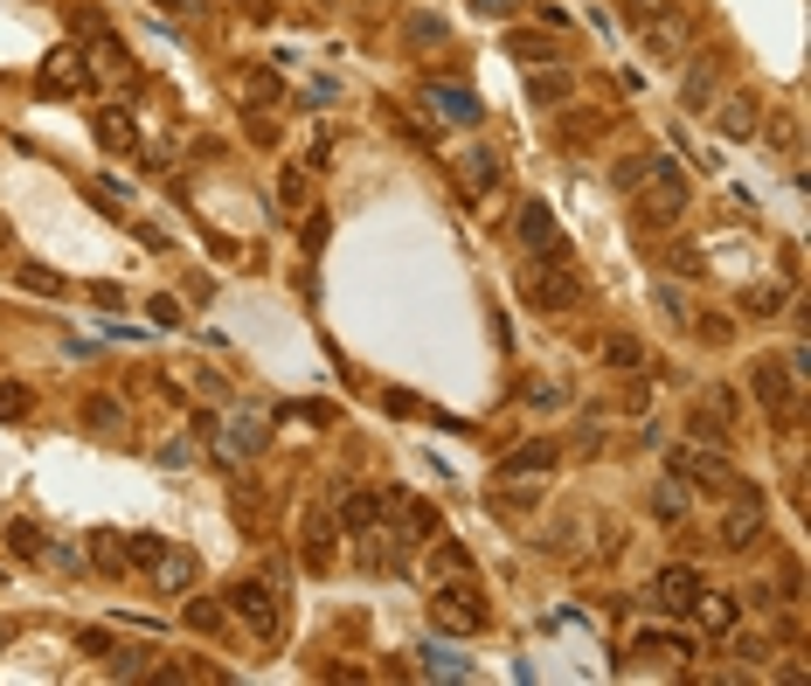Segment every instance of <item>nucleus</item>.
<instances>
[{
  "instance_id": "obj_22",
  "label": "nucleus",
  "mask_w": 811,
  "mask_h": 686,
  "mask_svg": "<svg viewBox=\"0 0 811 686\" xmlns=\"http://www.w3.org/2000/svg\"><path fill=\"white\" fill-rule=\"evenodd\" d=\"M263 437H271V430H263V416L243 409L236 424H230V457H257V451H263Z\"/></svg>"
},
{
  "instance_id": "obj_27",
  "label": "nucleus",
  "mask_w": 811,
  "mask_h": 686,
  "mask_svg": "<svg viewBox=\"0 0 811 686\" xmlns=\"http://www.w3.org/2000/svg\"><path fill=\"white\" fill-rule=\"evenodd\" d=\"M430 534H438V513L423 500H403V541H430Z\"/></svg>"
},
{
  "instance_id": "obj_34",
  "label": "nucleus",
  "mask_w": 811,
  "mask_h": 686,
  "mask_svg": "<svg viewBox=\"0 0 811 686\" xmlns=\"http://www.w3.org/2000/svg\"><path fill=\"white\" fill-rule=\"evenodd\" d=\"M84 416H90V424H98V430H111V437H119V430H125V409H119V403H111V395H98V403H90Z\"/></svg>"
},
{
  "instance_id": "obj_37",
  "label": "nucleus",
  "mask_w": 811,
  "mask_h": 686,
  "mask_svg": "<svg viewBox=\"0 0 811 686\" xmlns=\"http://www.w3.org/2000/svg\"><path fill=\"white\" fill-rule=\"evenodd\" d=\"M8 541H14V555H28V562L42 555V534H35L28 520H14V527H8Z\"/></svg>"
},
{
  "instance_id": "obj_31",
  "label": "nucleus",
  "mask_w": 811,
  "mask_h": 686,
  "mask_svg": "<svg viewBox=\"0 0 811 686\" xmlns=\"http://www.w3.org/2000/svg\"><path fill=\"white\" fill-rule=\"evenodd\" d=\"M243 98H250V105H278V76L271 70H243Z\"/></svg>"
},
{
  "instance_id": "obj_6",
  "label": "nucleus",
  "mask_w": 811,
  "mask_h": 686,
  "mask_svg": "<svg viewBox=\"0 0 811 686\" xmlns=\"http://www.w3.org/2000/svg\"><path fill=\"white\" fill-rule=\"evenodd\" d=\"M798 389L804 381L784 368V360H757V368H749V395H757V403L777 416V424H790V416H798Z\"/></svg>"
},
{
  "instance_id": "obj_26",
  "label": "nucleus",
  "mask_w": 811,
  "mask_h": 686,
  "mask_svg": "<svg viewBox=\"0 0 811 686\" xmlns=\"http://www.w3.org/2000/svg\"><path fill=\"white\" fill-rule=\"evenodd\" d=\"M35 409V395H28V381H0V424H22V416Z\"/></svg>"
},
{
  "instance_id": "obj_18",
  "label": "nucleus",
  "mask_w": 811,
  "mask_h": 686,
  "mask_svg": "<svg viewBox=\"0 0 811 686\" xmlns=\"http://www.w3.org/2000/svg\"><path fill=\"white\" fill-rule=\"evenodd\" d=\"M389 492H347V500H341V520L354 527V534H368V527H382L389 520Z\"/></svg>"
},
{
  "instance_id": "obj_36",
  "label": "nucleus",
  "mask_w": 811,
  "mask_h": 686,
  "mask_svg": "<svg viewBox=\"0 0 811 686\" xmlns=\"http://www.w3.org/2000/svg\"><path fill=\"white\" fill-rule=\"evenodd\" d=\"M403 35H409V42H444V22H438V14H409Z\"/></svg>"
},
{
  "instance_id": "obj_20",
  "label": "nucleus",
  "mask_w": 811,
  "mask_h": 686,
  "mask_svg": "<svg viewBox=\"0 0 811 686\" xmlns=\"http://www.w3.org/2000/svg\"><path fill=\"white\" fill-rule=\"evenodd\" d=\"M465 187H471V195H493V187H500V152L493 146L465 152Z\"/></svg>"
},
{
  "instance_id": "obj_14",
  "label": "nucleus",
  "mask_w": 811,
  "mask_h": 686,
  "mask_svg": "<svg viewBox=\"0 0 811 686\" xmlns=\"http://www.w3.org/2000/svg\"><path fill=\"white\" fill-rule=\"evenodd\" d=\"M555 444H549V437H534V444H520V451H506L500 457V479L506 486H520V479H541V471H555Z\"/></svg>"
},
{
  "instance_id": "obj_42",
  "label": "nucleus",
  "mask_w": 811,
  "mask_h": 686,
  "mask_svg": "<svg viewBox=\"0 0 811 686\" xmlns=\"http://www.w3.org/2000/svg\"><path fill=\"white\" fill-rule=\"evenodd\" d=\"M659 8H673V0H631V14H659Z\"/></svg>"
},
{
  "instance_id": "obj_38",
  "label": "nucleus",
  "mask_w": 811,
  "mask_h": 686,
  "mask_svg": "<svg viewBox=\"0 0 811 686\" xmlns=\"http://www.w3.org/2000/svg\"><path fill=\"white\" fill-rule=\"evenodd\" d=\"M187 624L195 632H222V603H187Z\"/></svg>"
},
{
  "instance_id": "obj_19",
  "label": "nucleus",
  "mask_w": 811,
  "mask_h": 686,
  "mask_svg": "<svg viewBox=\"0 0 811 686\" xmlns=\"http://www.w3.org/2000/svg\"><path fill=\"white\" fill-rule=\"evenodd\" d=\"M693 617H701V632H708V638H728L742 610H735V597H714V589H701V597H693Z\"/></svg>"
},
{
  "instance_id": "obj_28",
  "label": "nucleus",
  "mask_w": 811,
  "mask_h": 686,
  "mask_svg": "<svg viewBox=\"0 0 811 686\" xmlns=\"http://www.w3.org/2000/svg\"><path fill=\"white\" fill-rule=\"evenodd\" d=\"M423 665H430L438 679H471V665L451 652V645H423Z\"/></svg>"
},
{
  "instance_id": "obj_21",
  "label": "nucleus",
  "mask_w": 811,
  "mask_h": 686,
  "mask_svg": "<svg viewBox=\"0 0 811 686\" xmlns=\"http://www.w3.org/2000/svg\"><path fill=\"white\" fill-rule=\"evenodd\" d=\"M271 187H278V201H285L292 216H306V195H312V181H306V160H285Z\"/></svg>"
},
{
  "instance_id": "obj_3",
  "label": "nucleus",
  "mask_w": 811,
  "mask_h": 686,
  "mask_svg": "<svg viewBox=\"0 0 811 686\" xmlns=\"http://www.w3.org/2000/svg\"><path fill=\"white\" fill-rule=\"evenodd\" d=\"M520 298L534 305V313H569V305L582 298V284H576V271H569V257L534 264V271L520 278Z\"/></svg>"
},
{
  "instance_id": "obj_11",
  "label": "nucleus",
  "mask_w": 811,
  "mask_h": 686,
  "mask_svg": "<svg viewBox=\"0 0 811 686\" xmlns=\"http://www.w3.org/2000/svg\"><path fill=\"white\" fill-rule=\"evenodd\" d=\"M701 568H687V562H673V568H659L652 576V603L659 610H693V597H701Z\"/></svg>"
},
{
  "instance_id": "obj_33",
  "label": "nucleus",
  "mask_w": 811,
  "mask_h": 686,
  "mask_svg": "<svg viewBox=\"0 0 811 686\" xmlns=\"http://www.w3.org/2000/svg\"><path fill=\"white\" fill-rule=\"evenodd\" d=\"M646 167H652V152H625V160L611 167V181L617 187H638V181H646Z\"/></svg>"
},
{
  "instance_id": "obj_39",
  "label": "nucleus",
  "mask_w": 811,
  "mask_h": 686,
  "mask_svg": "<svg viewBox=\"0 0 811 686\" xmlns=\"http://www.w3.org/2000/svg\"><path fill=\"white\" fill-rule=\"evenodd\" d=\"M22 284H28V292H42V298H56V292H63V278H56V271H42V264H35V271H22Z\"/></svg>"
},
{
  "instance_id": "obj_29",
  "label": "nucleus",
  "mask_w": 811,
  "mask_h": 686,
  "mask_svg": "<svg viewBox=\"0 0 811 686\" xmlns=\"http://www.w3.org/2000/svg\"><path fill=\"white\" fill-rule=\"evenodd\" d=\"M527 90H534V105H562V98H569V70H555V63H549V76H534Z\"/></svg>"
},
{
  "instance_id": "obj_8",
  "label": "nucleus",
  "mask_w": 811,
  "mask_h": 686,
  "mask_svg": "<svg viewBox=\"0 0 811 686\" xmlns=\"http://www.w3.org/2000/svg\"><path fill=\"white\" fill-rule=\"evenodd\" d=\"M42 90H56V98H84V90H90V56L77 42H56L42 56Z\"/></svg>"
},
{
  "instance_id": "obj_10",
  "label": "nucleus",
  "mask_w": 811,
  "mask_h": 686,
  "mask_svg": "<svg viewBox=\"0 0 811 686\" xmlns=\"http://www.w3.org/2000/svg\"><path fill=\"white\" fill-rule=\"evenodd\" d=\"M520 243H527V250H549V257H569V243H562V222H555V208L549 201H527L520 208Z\"/></svg>"
},
{
  "instance_id": "obj_25",
  "label": "nucleus",
  "mask_w": 811,
  "mask_h": 686,
  "mask_svg": "<svg viewBox=\"0 0 811 686\" xmlns=\"http://www.w3.org/2000/svg\"><path fill=\"white\" fill-rule=\"evenodd\" d=\"M687 652H693V645H687V638H666V632H659V638H652V632L638 638V659H659V665H673V659H687Z\"/></svg>"
},
{
  "instance_id": "obj_32",
  "label": "nucleus",
  "mask_w": 811,
  "mask_h": 686,
  "mask_svg": "<svg viewBox=\"0 0 811 686\" xmlns=\"http://www.w3.org/2000/svg\"><path fill=\"white\" fill-rule=\"evenodd\" d=\"M777 305H784V284H749V292H742V313H777Z\"/></svg>"
},
{
  "instance_id": "obj_15",
  "label": "nucleus",
  "mask_w": 811,
  "mask_h": 686,
  "mask_svg": "<svg viewBox=\"0 0 811 686\" xmlns=\"http://www.w3.org/2000/svg\"><path fill=\"white\" fill-rule=\"evenodd\" d=\"M714 125H722L728 139H757V132H763V105L749 98V90H735V98H722V111H714Z\"/></svg>"
},
{
  "instance_id": "obj_41",
  "label": "nucleus",
  "mask_w": 811,
  "mask_h": 686,
  "mask_svg": "<svg viewBox=\"0 0 811 686\" xmlns=\"http://www.w3.org/2000/svg\"><path fill=\"white\" fill-rule=\"evenodd\" d=\"M471 14H493V22H506V14H520V0H471Z\"/></svg>"
},
{
  "instance_id": "obj_9",
  "label": "nucleus",
  "mask_w": 811,
  "mask_h": 686,
  "mask_svg": "<svg viewBox=\"0 0 811 686\" xmlns=\"http://www.w3.org/2000/svg\"><path fill=\"white\" fill-rule=\"evenodd\" d=\"M146 576H153V589H160V597H181V589H195L201 562H195V548H160V555L146 562Z\"/></svg>"
},
{
  "instance_id": "obj_13",
  "label": "nucleus",
  "mask_w": 811,
  "mask_h": 686,
  "mask_svg": "<svg viewBox=\"0 0 811 686\" xmlns=\"http://www.w3.org/2000/svg\"><path fill=\"white\" fill-rule=\"evenodd\" d=\"M90 132H98L105 152H139V125H132L125 105H98V111H90Z\"/></svg>"
},
{
  "instance_id": "obj_16",
  "label": "nucleus",
  "mask_w": 811,
  "mask_h": 686,
  "mask_svg": "<svg viewBox=\"0 0 811 686\" xmlns=\"http://www.w3.org/2000/svg\"><path fill=\"white\" fill-rule=\"evenodd\" d=\"M714 90H722V56H701V63H687V84H680V105L687 111H708Z\"/></svg>"
},
{
  "instance_id": "obj_5",
  "label": "nucleus",
  "mask_w": 811,
  "mask_h": 686,
  "mask_svg": "<svg viewBox=\"0 0 811 686\" xmlns=\"http://www.w3.org/2000/svg\"><path fill=\"white\" fill-rule=\"evenodd\" d=\"M278 603H285V589H278V576H243V583L230 589V610H236L243 624H250L257 638H263V632H278V617H285Z\"/></svg>"
},
{
  "instance_id": "obj_43",
  "label": "nucleus",
  "mask_w": 811,
  "mask_h": 686,
  "mask_svg": "<svg viewBox=\"0 0 811 686\" xmlns=\"http://www.w3.org/2000/svg\"><path fill=\"white\" fill-rule=\"evenodd\" d=\"M8 243H14V229H8V216H0V250H8Z\"/></svg>"
},
{
  "instance_id": "obj_24",
  "label": "nucleus",
  "mask_w": 811,
  "mask_h": 686,
  "mask_svg": "<svg viewBox=\"0 0 811 686\" xmlns=\"http://www.w3.org/2000/svg\"><path fill=\"white\" fill-rule=\"evenodd\" d=\"M506 49H514L520 63H562V42H555V35H506Z\"/></svg>"
},
{
  "instance_id": "obj_4",
  "label": "nucleus",
  "mask_w": 811,
  "mask_h": 686,
  "mask_svg": "<svg viewBox=\"0 0 811 686\" xmlns=\"http://www.w3.org/2000/svg\"><path fill=\"white\" fill-rule=\"evenodd\" d=\"M763 520H770L763 492L735 479V486H728V513H722V548H728V555H742V548H749V541H757V534H763Z\"/></svg>"
},
{
  "instance_id": "obj_17",
  "label": "nucleus",
  "mask_w": 811,
  "mask_h": 686,
  "mask_svg": "<svg viewBox=\"0 0 811 686\" xmlns=\"http://www.w3.org/2000/svg\"><path fill=\"white\" fill-rule=\"evenodd\" d=\"M423 105H438V119H451V125H479V98L465 84H430Z\"/></svg>"
},
{
  "instance_id": "obj_12",
  "label": "nucleus",
  "mask_w": 811,
  "mask_h": 686,
  "mask_svg": "<svg viewBox=\"0 0 811 686\" xmlns=\"http://www.w3.org/2000/svg\"><path fill=\"white\" fill-rule=\"evenodd\" d=\"M687 35H693V14H666V8H659L652 28H646V56H652V63H673V56L687 49Z\"/></svg>"
},
{
  "instance_id": "obj_23",
  "label": "nucleus",
  "mask_w": 811,
  "mask_h": 686,
  "mask_svg": "<svg viewBox=\"0 0 811 686\" xmlns=\"http://www.w3.org/2000/svg\"><path fill=\"white\" fill-rule=\"evenodd\" d=\"M306 562L312 568H333V520H327V513H312V520H306Z\"/></svg>"
},
{
  "instance_id": "obj_1",
  "label": "nucleus",
  "mask_w": 811,
  "mask_h": 686,
  "mask_svg": "<svg viewBox=\"0 0 811 686\" xmlns=\"http://www.w3.org/2000/svg\"><path fill=\"white\" fill-rule=\"evenodd\" d=\"M638 187H646V195H638V216H646V229H673V222L687 216V201H693L687 174H680L673 160H659V152H652V167H646V181H638Z\"/></svg>"
},
{
  "instance_id": "obj_7",
  "label": "nucleus",
  "mask_w": 811,
  "mask_h": 686,
  "mask_svg": "<svg viewBox=\"0 0 811 686\" xmlns=\"http://www.w3.org/2000/svg\"><path fill=\"white\" fill-rule=\"evenodd\" d=\"M673 479L680 486H708V492H728L735 486V465L722 451H708V444H680L673 451Z\"/></svg>"
},
{
  "instance_id": "obj_2",
  "label": "nucleus",
  "mask_w": 811,
  "mask_h": 686,
  "mask_svg": "<svg viewBox=\"0 0 811 686\" xmlns=\"http://www.w3.org/2000/svg\"><path fill=\"white\" fill-rule=\"evenodd\" d=\"M486 617H493V610H486V597L471 583H438L430 589V624H438V632H451V638H471V632H486Z\"/></svg>"
},
{
  "instance_id": "obj_35",
  "label": "nucleus",
  "mask_w": 811,
  "mask_h": 686,
  "mask_svg": "<svg viewBox=\"0 0 811 686\" xmlns=\"http://www.w3.org/2000/svg\"><path fill=\"white\" fill-rule=\"evenodd\" d=\"M680 513H687V486L666 479V486H659V520H680Z\"/></svg>"
},
{
  "instance_id": "obj_30",
  "label": "nucleus",
  "mask_w": 811,
  "mask_h": 686,
  "mask_svg": "<svg viewBox=\"0 0 811 686\" xmlns=\"http://www.w3.org/2000/svg\"><path fill=\"white\" fill-rule=\"evenodd\" d=\"M603 360H611V368H638V360H646V347H638L631 333H611V340H603Z\"/></svg>"
},
{
  "instance_id": "obj_40",
  "label": "nucleus",
  "mask_w": 811,
  "mask_h": 686,
  "mask_svg": "<svg viewBox=\"0 0 811 686\" xmlns=\"http://www.w3.org/2000/svg\"><path fill=\"white\" fill-rule=\"evenodd\" d=\"M160 548H167V541H153V534H132V555H125V562H132V568H146V562L160 555Z\"/></svg>"
}]
</instances>
